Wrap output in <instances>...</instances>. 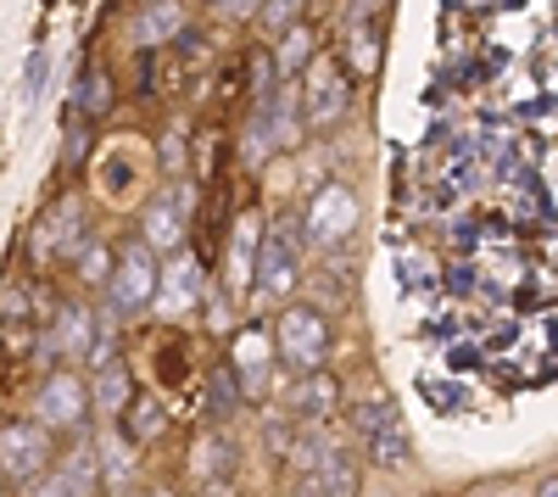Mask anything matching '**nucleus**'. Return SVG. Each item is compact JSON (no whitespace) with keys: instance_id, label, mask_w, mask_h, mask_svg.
I'll return each instance as SVG.
<instances>
[{"instance_id":"b1692460","label":"nucleus","mask_w":558,"mask_h":497,"mask_svg":"<svg viewBox=\"0 0 558 497\" xmlns=\"http://www.w3.org/2000/svg\"><path fill=\"white\" fill-rule=\"evenodd\" d=\"M78 107L89 118H101L112 107V84H107V68H84V84H78Z\"/></svg>"},{"instance_id":"393cba45","label":"nucleus","mask_w":558,"mask_h":497,"mask_svg":"<svg viewBox=\"0 0 558 497\" xmlns=\"http://www.w3.org/2000/svg\"><path fill=\"white\" fill-rule=\"evenodd\" d=\"M307 62H313V28L291 23V28H286V45H279V68H286V73H302Z\"/></svg>"},{"instance_id":"f257e3e1","label":"nucleus","mask_w":558,"mask_h":497,"mask_svg":"<svg viewBox=\"0 0 558 497\" xmlns=\"http://www.w3.org/2000/svg\"><path fill=\"white\" fill-rule=\"evenodd\" d=\"M302 257H307L302 218H274L257 235V252H252V296L257 302H286L302 286Z\"/></svg>"},{"instance_id":"6ab92c4d","label":"nucleus","mask_w":558,"mask_h":497,"mask_svg":"<svg viewBox=\"0 0 558 497\" xmlns=\"http://www.w3.org/2000/svg\"><path fill=\"white\" fill-rule=\"evenodd\" d=\"M68 497H96V481H101V470H96V441H78L73 453H68V464L51 475Z\"/></svg>"},{"instance_id":"c9c22d12","label":"nucleus","mask_w":558,"mask_h":497,"mask_svg":"<svg viewBox=\"0 0 558 497\" xmlns=\"http://www.w3.org/2000/svg\"><path fill=\"white\" fill-rule=\"evenodd\" d=\"M0 492H7V481H0Z\"/></svg>"},{"instance_id":"72a5a7b5","label":"nucleus","mask_w":558,"mask_h":497,"mask_svg":"<svg viewBox=\"0 0 558 497\" xmlns=\"http://www.w3.org/2000/svg\"><path fill=\"white\" fill-rule=\"evenodd\" d=\"M146 497H179V492H168V486H157V492H146Z\"/></svg>"},{"instance_id":"bb28decb","label":"nucleus","mask_w":558,"mask_h":497,"mask_svg":"<svg viewBox=\"0 0 558 497\" xmlns=\"http://www.w3.org/2000/svg\"><path fill=\"white\" fill-rule=\"evenodd\" d=\"M302 7H307V0H263L257 17H263L268 34H286L291 23H302Z\"/></svg>"},{"instance_id":"c85d7f7f","label":"nucleus","mask_w":558,"mask_h":497,"mask_svg":"<svg viewBox=\"0 0 558 497\" xmlns=\"http://www.w3.org/2000/svg\"><path fill=\"white\" fill-rule=\"evenodd\" d=\"M39 84H45V51L28 57V78H23V96H28V101L39 96Z\"/></svg>"},{"instance_id":"9d476101","label":"nucleus","mask_w":558,"mask_h":497,"mask_svg":"<svg viewBox=\"0 0 558 497\" xmlns=\"http://www.w3.org/2000/svg\"><path fill=\"white\" fill-rule=\"evenodd\" d=\"M96 307H84V302H62L51 313V325H39V347L51 352V357H84L89 347H96Z\"/></svg>"},{"instance_id":"f8f14e48","label":"nucleus","mask_w":558,"mask_h":497,"mask_svg":"<svg viewBox=\"0 0 558 497\" xmlns=\"http://www.w3.org/2000/svg\"><path fill=\"white\" fill-rule=\"evenodd\" d=\"M268 364H274V347L263 330H241L235 347H229V375H235V386H246L257 397V386L268 380Z\"/></svg>"},{"instance_id":"dca6fc26","label":"nucleus","mask_w":558,"mask_h":497,"mask_svg":"<svg viewBox=\"0 0 558 497\" xmlns=\"http://www.w3.org/2000/svg\"><path fill=\"white\" fill-rule=\"evenodd\" d=\"M123 436L129 441H151V436H162L168 431V414H162V402L151 397V391H134L129 402H123Z\"/></svg>"},{"instance_id":"423d86ee","label":"nucleus","mask_w":558,"mask_h":497,"mask_svg":"<svg viewBox=\"0 0 558 497\" xmlns=\"http://www.w3.org/2000/svg\"><path fill=\"white\" fill-rule=\"evenodd\" d=\"M51 453H57V436L45 425H34V420L0 425V481H34V475H45Z\"/></svg>"},{"instance_id":"f03ea898","label":"nucleus","mask_w":558,"mask_h":497,"mask_svg":"<svg viewBox=\"0 0 558 497\" xmlns=\"http://www.w3.org/2000/svg\"><path fill=\"white\" fill-rule=\"evenodd\" d=\"M274 357L296 375H318L324 357H330V319L313 302H291L279 307L274 319Z\"/></svg>"},{"instance_id":"c756f323","label":"nucleus","mask_w":558,"mask_h":497,"mask_svg":"<svg viewBox=\"0 0 558 497\" xmlns=\"http://www.w3.org/2000/svg\"><path fill=\"white\" fill-rule=\"evenodd\" d=\"M257 7H263V0H223L229 17H257Z\"/></svg>"},{"instance_id":"cd10ccee","label":"nucleus","mask_w":558,"mask_h":497,"mask_svg":"<svg viewBox=\"0 0 558 497\" xmlns=\"http://www.w3.org/2000/svg\"><path fill=\"white\" fill-rule=\"evenodd\" d=\"M207 391H213V414H223V420H229V409H235V391H241V386H235V375L218 369V375L207 380Z\"/></svg>"},{"instance_id":"2eb2a0df","label":"nucleus","mask_w":558,"mask_h":497,"mask_svg":"<svg viewBox=\"0 0 558 497\" xmlns=\"http://www.w3.org/2000/svg\"><path fill=\"white\" fill-rule=\"evenodd\" d=\"M191 475L207 486V481H235V441L229 436H202L196 453H191Z\"/></svg>"},{"instance_id":"4be33fe9","label":"nucleus","mask_w":558,"mask_h":497,"mask_svg":"<svg viewBox=\"0 0 558 497\" xmlns=\"http://www.w3.org/2000/svg\"><path fill=\"white\" fill-rule=\"evenodd\" d=\"M129 464H134V459H129V441H123V436H107V441L96 447V470H101L107 486H129Z\"/></svg>"},{"instance_id":"ddd939ff","label":"nucleus","mask_w":558,"mask_h":497,"mask_svg":"<svg viewBox=\"0 0 558 497\" xmlns=\"http://www.w3.org/2000/svg\"><path fill=\"white\" fill-rule=\"evenodd\" d=\"M336 402H341V386H336V375H302V386L291 391V414L302 420V425H324L336 414Z\"/></svg>"},{"instance_id":"39448f33","label":"nucleus","mask_w":558,"mask_h":497,"mask_svg":"<svg viewBox=\"0 0 558 497\" xmlns=\"http://www.w3.org/2000/svg\"><path fill=\"white\" fill-rule=\"evenodd\" d=\"M352 235H357V196H352L347 185H324V191L307 202L302 241H307V246H330V252H341Z\"/></svg>"},{"instance_id":"5701e85b","label":"nucleus","mask_w":558,"mask_h":497,"mask_svg":"<svg viewBox=\"0 0 558 497\" xmlns=\"http://www.w3.org/2000/svg\"><path fill=\"white\" fill-rule=\"evenodd\" d=\"M391 420H402L391 397H368V402H357V409H352V431H357L363 441H368V436H375V431H386Z\"/></svg>"},{"instance_id":"1a4fd4ad","label":"nucleus","mask_w":558,"mask_h":497,"mask_svg":"<svg viewBox=\"0 0 558 497\" xmlns=\"http://www.w3.org/2000/svg\"><path fill=\"white\" fill-rule=\"evenodd\" d=\"M191 191H168L157 196L146 213H140V246L146 252H179L184 246V230H191Z\"/></svg>"},{"instance_id":"2f4dec72","label":"nucleus","mask_w":558,"mask_h":497,"mask_svg":"<svg viewBox=\"0 0 558 497\" xmlns=\"http://www.w3.org/2000/svg\"><path fill=\"white\" fill-rule=\"evenodd\" d=\"M291 497H318V486H313V475H302V481H296V492H291Z\"/></svg>"},{"instance_id":"412c9836","label":"nucleus","mask_w":558,"mask_h":497,"mask_svg":"<svg viewBox=\"0 0 558 497\" xmlns=\"http://www.w3.org/2000/svg\"><path fill=\"white\" fill-rule=\"evenodd\" d=\"M363 447H368V459H375L380 470H402L408 464V431H402V420H391L386 431H375Z\"/></svg>"},{"instance_id":"4468645a","label":"nucleus","mask_w":558,"mask_h":497,"mask_svg":"<svg viewBox=\"0 0 558 497\" xmlns=\"http://www.w3.org/2000/svg\"><path fill=\"white\" fill-rule=\"evenodd\" d=\"M168 291V307H191L202 302V263L196 257H173L168 268H157V296Z\"/></svg>"},{"instance_id":"7c9ffc66","label":"nucleus","mask_w":558,"mask_h":497,"mask_svg":"<svg viewBox=\"0 0 558 497\" xmlns=\"http://www.w3.org/2000/svg\"><path fill=\"white\" fill-rule=\"evenodd\" d=\"M202 497H235V481H207Z\"/></svg>"},{"instance_id":"20e7f679","label":"nucleus","mask_w":558,"mask_h":497,"mask_svg":"<svg viewBox=\"0 0 558 497\" xmlns=\"http://www.w3.org/2000/svg\"><path fill=\"white\" fill-rule=\"evenodd\" d=\"M157 252H146V246H123L118 257H112V275H107V302H112V313L118 319H134V313H146L151 302H157Z\"/></svg>"},{"instance_id":"473e14b6","label":"nucleus","mask_w":558,"mask_h":497,"mask_svg":"<svg viewBox=\"0 0 558 497\" xmlns=\"http://www.w3.org/2000/svg\"><path fill=\"white\" fill-rule=\"evenodd\" d=\"M536 497H558V486H553V481H542V492H536Z\"/></svg>"},{"instance_id":"7ed1b4c3","label":"nucleus","mask_w":558,"mask_h":497,"mask_svg":"<svg viewBox=\"0 0 558 497\" xmlns=\"http://www.w3.org/2000/svg\"><path fill=\"white\" fill-rule=\"evenodd\" d=\"M347 101H352L347 62H341L336 51H313V62L302 68V89H296L302 123H307V129H336V123L347 118Z\"/></svg>"},{"instance_id":"a211bd4d","label":"nucleus","mask_w":558,"mask_h":497,"mask_svg":"<svg viewBox=\"0 0 558 497\" xmlns=\"http://www.w3.org/2000/svg\"><path fill=\"white\" fill-rule=\"evenodd\" d=\"M134 397V375H129V364H101L96 369V380H89V402H96L101 414H123V402Z\"/></svg>"},{"instance_id":"a878e982","label":"nucleus","mask_w":558,"mask_h":497,"mask_svg":"<svg viewBox=\"0 0 558 497\" xmlns=\"http://www.w3.org/2000/svg\"><path fill=\"white\" fill-rule=\"evenodd\" d=\"M73 257H78V275H84L89 286H107V275H112V252H107V246L84 241V246H78Z\"/></svg>"},{"instance_id":"f3484780","label":"nucleus","mask_w":558,"mask_h":497,"mask_svg":"<svg viewBox=\"0 0 558 497\" xmlns=\"http://www.w3.org/2000/svg\"><path fill=\"white\" fill-rule=\"evenodd\" d=\"M313 486H318V497H357V459L347 447H330L324 464L313 470Z\"/></svg>"},{"instance_id":"9b49d317","label":"nucleus","mask_w":558,"mask_h":497,"mask_svg":"<svg viewBox=\"0 0 558 497\" xmlns=\"http://www.w3.org/2000/svg\"><path fill=\"white\" fill-rule=\"evenodd\" d=\"M84 241H89V235H84V213H78V202H57L51 213L39 218V230H34V252H39V263L73 257Z\"/></svg>"},{"instance_id":"6e6552de","label":"nucleus","mask_w":558,"mask_h":497,"mask_svg":"<svg viewBox=\"0 0 558 497\" xmlns=\"http://www.w3.org/2000/svg\"><path fill=\"white\" fill-rule=\"evenodd\" d=\"M191 34V12L184 0H140L129 12V45L134 51H157V45H173Z\"/></svg>"},{"instance_id":"0eeeda50","label":"nucleus","mask_w":558,"mask_h":497,"mask_svg":"<svg viewBox=\"0 0 558 497\" xmlns=\"http://www.w3.org/2000/svg\"><path fill=\"white\" fill-rule=\"evenodd\" d=\"M84 414H89V386L73 369L45 375V386L34 397V425H45V431H78Z\"/></svg>"},{"instance_id":"f704fd0d","label":"nucleus","mask_w":558,"mask_h":497,"mask_svg":"<svg viewBox=\"0 0 558 497\" xmlns=\"http://www.w3.org/2000/svg\"><path fill=\"white\" fill-rule=\"evenodd\" d=\"M207 7H223V0H207Z\"/></svg>"},{"instance_id":"aec40b11","label":"nucleus","mask_w":558,"mask_h":497,"mask_svg":"<svg viewBox=\"0 0 558 497\" xmlns=\"http://www.w3.org/2000/svg\"><path fill=\"white\" fill-rule=\"evenodd\" d=\"M0 336L12 341V352L34 347L39 330H34V307H28V291H12L7 302H0Z\"/></svg>"}]
</instances>
